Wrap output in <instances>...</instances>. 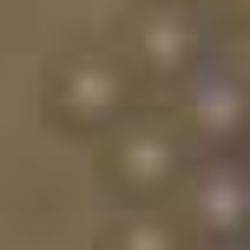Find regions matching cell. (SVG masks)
Instances as JSON below:
<instances>
[{"mask_svg":"<svg viewBox=\"0 0 250 250\" xmlns=\"http://www.w3.org/2000/svg\"><path fill=\"white\" fill-rule=\"evenodd\" d=\"M119 60H125V73H132L138 86L178 92L198 66L217 60V26H211L204 7L151 0V7L132 13V26H125V40H119Z\"/></svg>","mask_w":250,"mask_h":250,"instance_id":"7a4b0ae2","label":"cell"},{"mask_svg":"<svg viewBox=\"0 0 250 250\" xmlns=\"http://www.w3.org/2000/svg\"><path fill=\"white\" fill-rule=\"evenodd\" d=\"M191 145L171 125V112H132L105 138V185L125 211H171L178 185L191 178Z\"/></svg>","mask_w":250,"mask_h":250,"instance_id":"6da1fadb","label":"cell"},{"mask_svg":"<svg viewBox=\"0 0 250 250\" xmlns=\"http://www.w3.org/2000/svg\"><path fill=\"white\" fill-rule=\"evenodd\" d=\"M178 7H204V0H178Z\"/></svg>","mask_w":250,"mask_h":250,"instance_id":"9c48e42d","label":"cell"},{"mask_svg":"<svg viewBox=\"0 0 250 250\" xmlns=\"http://www.w3.org/2000/svg\"><path fill=\"white\" fill-rule=\"evenodd\" d=\"M198 250H204V244H198ZM217 250H250V244H217Z\"/></svg>","mask_w":250,"mask_h":250,"instance_id":"ba28073f","label":"cell"},{"mask_svg":"<svg viewBox=\"0 0 250 250\" xmlns=\"http://www.w3.org/2000/svg\"><path fill=\"white\" fill-rule=\"evenodd\" d=\"M171 125L185 132L191 158H244L250 151V66L230 53L198 66L171 92Z\"/></svg>","mask_w":250,"mask_h":250,"instance_id":"277c9868","label":"cell"},{"mask_svg":"<svg viewBox=\"0 0 250 250\" xmlns=\"http://www.w3.org/2000/svg\"><path fill=\"white\" fill-rule=\"evenodd\" d=\"M46 112L60 132L73 138H112L125 119L138 112V79L125 73L119 46H86V53H66L46 79Z\"/></svg>","mask_w":250,"mask_h":250,"instance_id":"3957f363","label":"cell"},{"mask_svg":"<svg viewBox=\"0 0 250 250\" xmlns=\"http://www.w3.org/2000/svg\"><path fill=\"white\" fill-rule=\"evenodd\" d=\"M171 217L185 224L191 244H250V151L244 158H198L191 178L178 185Z\"/></svg>","mask_w":250,"mask_h":250,"instance_id":"5b68a950","label":"cell"},{"mask_svg":"<svg viewBox=\"0 0 250 250\" xmlns=\"http://www.w3.org/2000/svg\"><path fill=\"white\" fill-rule=\"evenodd\" d=\"M230 7H237V13H244V20H250V0H230Z\"/></svg>","mask_w":250,"mask_h":250,"instance_id":"52a82bcc","label":"cell"},{"mask_svg":"<svg viewBox=\"0 0 250 250\" xmlns=\"http://www.w3.org/2000/svg\"><path fill=\"white\" fill-rule=\"evenodd\" d=\"M99 250H198V244L185 237V224L171 211H119L105 224Z\"/></svg>","mask_w":250,"mask_h":250,"instance_id":"8992f818","label":"cell"}]
</instances>
